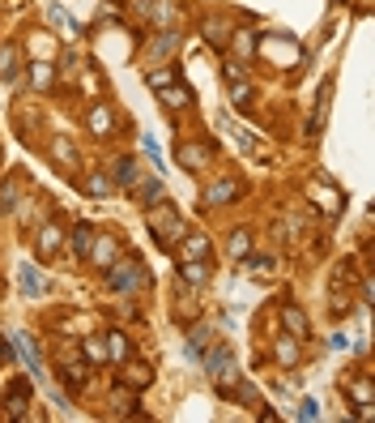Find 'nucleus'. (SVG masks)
I'll use <instances>...</instances> for the list:
<instances>
[{
	"label": "nucleus",
	"mask_w": 375,
	"mask_h": 423,
	"mask_svg": "<svg viewBox=\"0 0 375 423\" xmlns=\"http://www.w3.org/2000/svg\"><path fill=\"white\" fill-rule=\"evenodd\" d=\"M107 287L120 291V295H132V291H145L149 287V270L141 256H116L107 266Z\"/></svg>",
	"instance_id": "nucleus-1"
},
{
	"label": "nucleus",
	"mask_w": 375,
	"mask_h": 423,
	"mask_svg": "<svg viewBox=\"0 0 375 423\" xmlns=\"http://www.w3.org/2000/svg\"><path fill=\"white\" fill-rule=\"evenodd\" d=\"M149 209V231L158 235V244L163 248H175L179 240H184V219L175 214V205H167V201H154V205H145Z\"/></svg>",
	"instance_id": "nucleus-2"
},
{
	"label": "nucleus",
	"mask_w": 375,
	"mask_h": 423,
	"mask_svg": "<svg viewBox=\"0 0 375 423\" xmlns=\"http://www.w3.org/2000/svg\"><path fill=\"white\" fill-rule=\"evenodd\" d=\"M209 154H213V141H184V145H175V163L184 171H200L209 163Z\"/></svg>",
	"instance_id": "nucleus-3"
},
{
	"label": "nucleus",
	"mask_w": 375,
	"mask_h": 423,
	"mask_svg": "<svg viewBox=\"0 0 375 423\" xmlns=\"http://www.w3.org/2000/svg\"><path fill=\"white\" fill-rule=\"evenodd\" d=\"M116 367H120L116 381L128 385V389H149V385H154V367H149V363H137L132 355H128L124 363H116Z\"/></svg>",
	"instance_id": "nucleus-4"
},
{
	"label": "nucleus",
	"mask_w": 375,
	"mask_h": 423,
	"mask_svg": "<svg viewBox=\"0 0 375 423\" xmlns=\"http://www.w3.org/2000/svg\"><path fill=\"white\" fill-rule=\"evenodd\" d=\"M60 244H64V227H60V223H43V227H39V235H34L39 261H51V256L60 252Z\"/></svg>",
	"instance_id": "nucleus-5"
},
{
	"label": "nucleus",
	"mask_w": 375,
	"mask_h": 423,
	"mask_svg": "<svg viewBox=\"0 0 375 423\" xmlns=\"http://www.w3.org/2000/svg\"><path fill=\"white\" fill-rule=\"evenodd\" d=\"M86 129L102 141V137H111L116 133V112L111 108H107V103H94V108L86 112Z\"/></svg>",
	"instance_id": "nucleus-6"
},
{
	"label": "nucleus",
	"mask_w": 375,
	"mask_h": 423,
	"mask_svg": "<svg viewBox=\"0 0 375 423\" xmlns=\"http://www.w3.org/2000/svg\"><path fill=\"white\" fill-rule=\"evenodd\" d=\"M86 256L94 261L98 270H107V266H111V261L120 256V244H116V235H94V244H90V252H86Z\"/></svg>",
	"instance_id": "nucleus-7"
},
{
	"label": "nucleus",
	"mask_w": 375,
	"mask_h": 423,
	"mask_svg": "<svg viewBox=\"0 0 375 423\" xmlns=\"http://www.w3.org/2000/svg\"><path fill=\"white\" fill-rule=\"evenodd\" d=\"M239 193H243L239 180H218V184H209V188L200 193V201H205V205H231Z\"/></svg>",
	"instance_id": "nucleus-8"
},
{
	"label": "nucleus",
	"mask_w": 375,
	"mask_h": 423,
	"mask_svg": "<svg viewBox=\"0 0 375 423\" xmlns=\"http://www.w3.org/2000/svg\"><path fill=\"white\" fill-rule=\"evenodd\" d=\"M282 325H286V334H290V338H299V342H303V338H311V325H307V316H303V308H299V304H286V308H282Z\"/></svg>",
	"instance_id": "nucleus-9"
},
{
	"label": "nucleus",
	"mask_w": 375,
	"mask_h": 423,
	"mask_svg": "<svg viewBox=\"0 0 375 423\" xmlns=\"http://www.w3.org/2000/svg\"><path fill=\"white\" fill-rule=\"evenodd\" d=\"M200 359H205V372L209 377H222V372H231V367H235V355L226 346H209Z\"/></svg>",
	"instance_id": "nucleus-10"
},
{
	"label": "nucleus",
	"mask_w": 375,
	"mask_h": 423,
	"mask_svg": "<svg viewBox=\"0 0 375 423\" xmlns=\"http://www.w3.org/2000/svg\"><path fill=\"white\" fill-rule=\"evenodd\" d=\"M26 406H30V385L26 381H13V389L5 398V415L9 419H26Z\"/></svg>",
	"instance_id": "nucleus-11"
},
{
	"label": "nucleus",
	"mask_w": 375,
	"mask_h": 423,
	"mask_svg": "<svg viewBox=\"0 0 375 423\" xmlns=\"http://www.w3.org/2000/svg\"><path fill=\"white\" fill-rule=\"evenodd\" d=\"M141 180V163H137V158H116V163H111V184H124V188H132Z\"/></svg>",
	"instance_id": "nucleus-12"
},
{
	"label": "nucleus",
	"mask_w": 375,
	"mask_h": 423,
	"mask_svg": "<svg viewBox=\"0 0 375 423\" xmlns=\"http://www.w3.org/2000/svg\"><path fill=\"white\" fill-rule=\"evenodd\" d=\"M51 158L60 163V171H73V167H77V145H73L64 133H56V137H51Z\"/></svg>",
	"instance_id": "nucleus-13"
},
{
	"label": "nucleus",
	"mask_w": 375,
	"mask_h": 423,
	"mask_svg": "<svg viewBox=\"0 0 375 423\" xmlns=\"http://www.w3.org/2000/svg\"><path fill=\"white\" fill-rule=\"evenodd\" d=\"M158 94H163V108H171V112H184V108H192V90H188L184 82H171V86H163Z\"/></svg>",
	"instance_id": "nucleus-14"
},
{
	"label": "nucleus",
	"mask_w": 375,
	"mask_h": 423,
	"mask_svg": "<svg viewBox=\"0 0 375 423\" xmlns=\"http://www.w3.org/2000/svg\"><path fill=\"white\" fill-rule=\"evenodd\" d=\"M200 34H205L209 47H226V43H231V22H226V18H205Z\"/></svg>",
	"instance_id": "nucleus-15"
},
{
	"label": "nucleus",
	"mask_w": 375,
	"mask_h": 423,
	"mask_svg": "<svg viewBox=\"0 0 375 423\" xmlns=\"http://www.w3.org/2000/svg\"><path fill=\"white\" fill-rule=\"evenodd\" d=\"M102 338H107V359H111V363H124V359L132 355V342H128L124 330H107Z\"/></svg>",
	"instance_id": "nucleus-16"
},
{
	"label": "nucleus",
	"mask_w": 375,
	"mask_h": 423,
	"mask_svg": "<svg viewBox=\"0 0 375 423\" xmlns=\"http://www.w3.org/2000/svg\"><path fill=\"white\" fill-rule=\"evenodd\" d=\"M213 338H218V334H213V325H192V330H188V355L200 359V355L213 346Z\"/></svg>",
	"instance_id": "nucleus-17"
},
{
	"label": "nucleus",
	"mask_w": 375,
	"mask_h": 423,
	"mask_svg": "<svg viewBox=\"0 0 375 423\" xmlns=\"http://www.w3.org/2000/svg\"><path fill=\"white\" fill-rule=\"evenodd\" d=\"M81 355H86V363H90V367L111 363V359H107V338H102V334H90V338H81Z\"/></svg>",
	"instance_id": "nucleus-18"
},
{
	"label": "nucleus",
	"mask_w": 375,
	"mask_h": 423,
	"mask_svg": "<svg viewBox=\"0 0 375 423\" xmlns=\"http://www.w3.org/2000/svg\"><path fill=\"white\" fill-rule=\"evenodd\" d=\"M171 51H179V30L167 26V30H158V39H149V56H171Z\"/></svg>",
	"instance_id": "nucleus-19"
},
{
	"label": "nucleus",
	"mask_w": 375,
	"mask_h": 423,
	"mask_svg": "<svg viewBox=\"0 0 375 423\" xmlns=\"http://www.w3.org/2000/svg\"><path fill=\"white\" fill-rule=\"evenodd\" d=\"M94 235H98V231H94L90 223H77L73 231H64V240H69L73 256H86V252H90V244H94Z\"/></svg>",
	"instance_id": "nucleus-20"
},
{
	"label": "nucleus",
	"mask_w": 375,
	"mask_h": 423,
	"mask_svg": "<svg viewBox=\"0 0 375 423\" xmlns=\"http://www.w3.org/2000/svg\"><path fill=\"white\" fill-rule=\"evenodd\" d=\"M179 244H184V248H179V252H184V261H209V256H213L209 235H184Z\"/></svg>",
	"instance_id": "nucleus-21"
},
{
	"label": "nucleus",
	"mask_w": 375,
	"mask_h": 423,
	"mask_svg": "<svg viewBox=\"0 0 375 423\" xmlns=\"http://www.w3.org/2000/svg\"><path fill=\"white\" fill-rule=\"evenodd\" d=\"M18 209H22V180L9 176L5 188H0V214H18Z\"/></svg>",
	"instance_id": "nucleus-22"
},
{
	"label": "nucleus",
	"mask_w": 375,
	"mask_h": 423,
	"mask_svg": "<svg viewBox=\"0 0 375 423\" xmlns=\"http://www.w3.org/2000/svg\"><path fill=\"white\" fill-rule=\"evenodd\" d=\"M329 108H333V82H325V86H320V94H315V120H311V133H320V129H325V120H329Z\"/></svg>",
	"instance_id": "nucleus-23"
},
{
	"label": "nucleus",
	"mask_w": 375,
	"mask_h": 423,
	"mask_svg": "<svg viewBox=\"0 0 375 423\" xmlns=\"http://www.w3.org/2000/svg\"><path fill=\"white\" fill-rule=\"evenodd\" d=\"M86 377H90V363H81V359H73V363L60 367V385H64V389H81Z\"/></svg>",
	"instance_id": "nucleus-24"
},
{
	"label": "nucleus",
	"mask_w": 375,
	"mask_h": 423,
	"mask_svg": "<svg viewBox=\"0 0 375 423\" xmlns=\"http://www.w3.org/2000/svg\"><path fill=\"white\" fill-rule=\"evenodd\" d=\"M18 69H22V51H18V43H5V47H0V77L13 82Z\"/></svg>",
	"instance_id": "nucleus-25"
},
{
	"label": "nucleus",
	"mask_w": 375,
	"mask_h": 423,
	"mask_svg": "<svg viewBox=\"0 0 375 423\" xmlns=\"http://www.w3.org/2000/svg\"><path fill=\"white\" fill-rule=\"evenodd\" d=\"M179 278H184L188 287H205V282H209V261H184V266H179Z\"/></svg>",
	"instance_id": "nucleus-26"
},
{
	"label": "nucleus",
	"mask_w": 375,
	"mask_h": 423,
	"mask_svg": "<svg viewBox=\"0 0 375 423\" xmlns=\"http://www.w3.org/2000/svg\"><path fill=\"white\" fill-rule=\"evenodd\" d=\"M273 355H278V363H282V367H294V363H299V338L282 334V338L273 342Z\"/></svg>",
	"instance_id": "nucleus-27"
},
{
	"label": "nucleus",
	"mask_w": 375,
	"mask_h": 423,
	"mask_svg": "<svg viewBox=\"0 0 375 423\" xmlns=\"http://www.w3.org/2000/svg\"><path fill=\"white\" fill-rule=\"evenodd\" d=\"M111 402H116V415H124V419H128V415H137V406H141V402H137V393H132L128 385H120V381H116V389H111Z\"/></svg>",
	"instance_id": "nucleus-28"
},
{
	"label": "nucleus",
	"mask_w": 375,
	"mask_h": 423,
	"mask_svg": "<svg viewBox=\"0 0 375 423\" xmlns=\"http://www.w3.org/2000/svg\"><path fill=\"white\" fill-rule=\"evenodd\" d=\"M111 188H116V184H111V176H107V171H98V167L86 171V193H90V197H111Z\"/></svg>",
	"instance_id": "nucleus-29"
},
{
	"label": "nucleus",
	"mask_w": 375,
	"mask_h": 423,
	"mask_svg": "<svg viewBox=\"0 0 375 423\" xmlns=\"http://www.w3.org/2000/svg\"><path fill=\"white\" fill-rule=\"evenodd\" d=\"M132 197H137L141 205L163 201V180H137V184H132Z\"/></svg>",
	"instance_id": "nucleus-30"
},
{
	"label": "nucleus",
	"mask_w": 375,
	"mask_h": 423,
	"mask_svg": "<svg viewBox=\"0 0 375 423\" xmlns=\"http://www.w3.org/2000/svg\"><path fill=\"white\" fill-rule=\"evenodd\" d=\"M252 98H256V90H252V82H247V77H243V82H231V108L247 112V108H252Z\"/></svg>",
	"instance_id": "nucleus-31"
},
{
	"label": "nucleus",
	"mask_w": 375,
	"mask_h": 423,
	"mask_svg": "<svg viewBox=\"0 0 375 423\" xmlns=\"http://www.w3.org/2000/svg\"><path fill=\"white\" fill-rule=\"evenodd\" d=\"M346 393H350L358 406H375V389H371V381H367V377H362V381H350V385H346Z\"/></svg>",
	"instance_id": "nucleus-32"
},
{
	"label": "nucleus",
	"mask_w": 375,
	"mask_h": 423,
	"mask_svg": "<svg viewBox=\"0 0 375 423\" xmlns=\"http://www.w3.org/2000/svg\"><path fill=\"white\" fill-rule=\"evenodd\" d=\"M47 22H51V26H60L64 34H81V26H77V22H73L60 5H47Z\"/></svg>",
	"instance_id": "nucleus-33"
},
{
	"label": "nucleus",
	"mask_w": 375,
	"mask_h": 423,
	"mask_svg": "<svg viewBox=\"0 0 375 423\" xmlns=\"http://www.w3.org/2000/svg\"><path fill=\"white\" fill-rule=\"evenodd\" d=\"M30 86L34 90H51L56 86V69L51 65H30Z\"/></svg>",
	"instance_id": "nucleus-34"
},
{
	"label": "nucleus",
	"mask_w": 375,
	"mask_h": 423,
	"mask_svg": "<svg viewBox=\"0 0 375 423\" xmlns=\"http://www.w3.org/2000/svg\"><path fill=\"white\" fill-rule=\"evenodd\" d=\"M18 351L26 355V363H30V372L43 381V363H39V351H34V342H30V334H18Z\"/></svg>",
	"instance_id": "nucleus-35"
},
{
	"label": "nucleus",
	"mask_w": 375,
	"mask_h": 423,
	"mask_svg": "<svg viewBox=\"0 0 375 423\" xmlns=\"http://www.w3.org/2000/svg\"><path fill=\"white\" fill-rule=\"evenodd\" d=\"M226 252H231L235 261H243V256L252 252V231H231V244H226Z\"/></svg>",
	"instance_id": "nucleus-36"
},
{
	"label": "nucleus",
	"mask_w": 375,
	"mask_h": 423,
	"mask_svg": "<svg viewBox=\"0 0 375 423\" xmlns=\"http://www.w3.org/2000/svg\"><path fill=\"white\" fill-rule=\"evenodd\" d=\"M22 291H26V295H39V291H47V278H43L34 266H22Z\"/></svg>",
	"instance_id": "nucleus-37"
},
{
	"label": "nucleus",
	"mask_w": 375,
	"mask_h": 423,
	"mask_svg": "<svg viewBox=\"0 0 375 423\" xmlns=\"http://www.w3.org/2000/svg\"><path fill=\"white\" fill-rule=\"evenodd\" d=\"M171 82H175V69H171V65L149 69V86H154V90H163V86H171Z\"/></svg>",
	"instance_id": "nucleus-38"
},
{
	"label": "nucleus",
	"mask_w": 375,
	"mask_h": 423,
	"mask_svg": "<svg viewBox=\"0 0 375 423\" xmlns=\"http://www.w3.org/2000/svg\"><path fill=\"white\" fill-rule=\"evenodd\" d=\"M243 261H247V270H256V274H273V266H278L273 256H252V252H247Z\"/></svg>",
	"instance_id": "nucleus-39"
},
{
	"label": "nucleus",
	"mask_w": 375,
	"mask_h": 423,
	"mask_svg": "<svg viewBox=\"0 0 375 423\" xmlns=\"http://www.w3.org/2000/svg\"><path fill=\"white\" fill-rule=\"evenodd\" d=\"M346 282H354V266H350V261H341V266L333 270V291H341Z\"/></svg>",
	"instance_id": "nucleus-40"
},
{
	"label": "nucleus",
	"mask_w": 375,
	"mask_h": 423,
	"mask_svg": "<svg viewBox=\"0 0 375 423\" xmlns=\"http://www.w3.org/2000/svg\"><path fill=\"white\" fill-rule=\"evenodd\" d=\"M231 398H235V402H247V406H256V402H260L256 385H247V381H243V385H235V393H231Z\"/></svg>",
	"instance_id": "nucleus-41"
},
{
	"label": "nucleus",
	"mask_w": 375,
	"mask_h": 423,
	"mask_svg": "<svg viewBox=\"0 0 375 423\" xmlns=\"http://www.w3.org/2000/svg\"><path fill=\"white\" fill-rule=\"evenodd\" d=\"M222 77L226 82H243L247 77V65H222Z\"/></svg>",
	"instance_id": "nucleus-42"
},
{
	"label": "nucleus",
	"mask_w": 375,
	"mask_h": 423,
	"mask_svg": "<svg viewBox=\"0 0 375 423\" xmlns=\"http://www.w3.org/2000/svg\"><path fill=\"white\" fill-rule=\"evenodd\" d=\"M333 312H337V316H350V312H354V304H350V295L341 299V291H333Z\"/></svg>",
	"instance_id": "nucleus-43"
},
{
	"label": "nucleus",
	"mask_w": 375,
	"mask_h": 423,
	"mask_svg": "<svg viewBox=\"0 0 375 423\" xmlns=\"http://www.w3.org/2000/svg\"><path fill=\"white\" fill-rule=\"evenodd\" d=\"M299 419H320V406H315L311 398H303V402H299Z\"/></svg>",
	"instance_id": "nucleus-44"
},
{
	"label": "nucleus",
	"mask_w": 375,
	"mask_h": 423,
	"mask_svg": "<svg viewBox=\"0 0 375 423\" xmlns=\"http://www.w3.org/2000/svg\"><path fill=\"white\" fill-rule=\"evenodd\" d=\"M98 18H102V22H120V5H102Z\"/></svg>",
	"instance_id": "nucleus-45"
},
{
	"label": "nucleus",
	"mask_w": 375,
	"mask_h": 423,
	"mask_svg": "<svg viewBox=\"0 0 375 423\" xmlns=\"http://www.w3.org/2000/svg\"><path fill=\"white\" fill-rule=\"evenodd\" d=\"M235 141H239V150H243V154H256V141H252L247 133H235Z\"/></svg>",
	"instance_id": "nucleus-46"
},
{
	"label": "nucleus",
	"mask_w": 375,
	"mask_h": 423,
	"mask_svg": "<svg viewBox=\"0 0 375 423\" xmlns=\"http://www.w3.org/2000/svg\"><path fill=\"white\" fill-rule=\"evenodd\" d=\"M235 43H239V51H252V34H247V30H239Z\"/></svg>",
	"instance_id": "nucleus-47"
},
{
	"label": "nucleus",
	"mask_w": 375,
	"mask_h": 423,
	"mask_svg": "<svg viewBox=\"0 0 375 423\" xmlns=\"http://www.w3.org/2000/svg\"><path fill=\"white\" fill-rule=\"evenodd\" d=\"M9 363V351H5V342H0V367H5Z\"/></svg>",
	"instance_id": "nucleus-48"
}]
</instances>
